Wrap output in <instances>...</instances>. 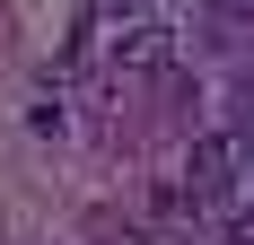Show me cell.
Instances as JSON below:
<instances>
[{"label":"cell","mask_w":254,"mask_h":245,"mask_svg":"<svg viewBox=\"0 0 254 245\" xmlns=\"http://www.w3.org/2000/svg\"><path fill=\"white\" fill-rule=\"evenodd\" d=\"M219 245H254V210H246V219H228V237H219Z\"/></svg>","instance_id":"cell-5"},{"label":"cell","mask_w":254,"mask_h":245,"mask_svg":"<svg viewBox=\"0 0 254 245\" xmlns=\"http://www.w3.org/2000/svg\"><path fill=\"white\" fill-rule=\"evenodd\" d=\"M167 61H176V26L167 18L114 26V79H149V70H167Z\"/></svg>","instance_id":"cell-2"},{"label":"cell","mask_w":254,"mask_h":245,"mask_svg":"<svg viewBox=\"0 0 254 245\" xmlns=\"http://www.w3.org/2000/svg\"><path fill=\"white\" fill-rule=\"evenodd\" d=\"M202 18L228 53H254V0H202Z\"/></svg>","instance_id":"cell-3"},{"label":"cell","mask_w":254,"mask_h":245,"mask_svg":"<svg viewBox=\"0 0 254 245\" xmlns=\"http://www.w3.org/2000/svg\"><path fill=\"white\" fill-rule=\"evenodd\" d=\"M237 167H246V140H237V131H202V140L184 149V201H193V210H219V201L237 193Z\"/></svg>","instance_id":"cell-1"},{"label":"cell","mask_w":254,"mask_h":245,"mask_svg":"<svg viewBox=\"0 0 254 245\" xmlns=\"http://www.w3.org/2000/svg\"><path fill=\"white\" fill-rule=\"evenodd\" d=\"M228 131H237V140H254V70L237 79V97H228Z\"/></svg>","instance_id":"cell-4"}]
</instances>
